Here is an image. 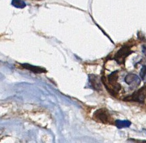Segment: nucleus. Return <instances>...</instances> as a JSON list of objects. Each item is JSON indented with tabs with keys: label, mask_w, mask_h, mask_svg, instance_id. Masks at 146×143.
<instances>
[{
	"label": "nucleus",
	"mask_w": 146,
	"mask_h": 143,
	"mask_svg": "<svg viewBox=\"0 0 146 143\" xmlns=\"http://www.w3.org/2000/svg\"><path fill=\"white\" fill-rule=\"evenodd\" d=\"M118 71H115L111 73L108 76V84L104 83L106 89L108 90V92L115 95V94H117L119 90L121 89V85L117 83L118 80Z\"/></svg>",
	"instance_id": "obj_1"
},
{
	"label": "nucleus",
	"mask_w": 146,
	"mask_h": 143,
	"mask_svg": "<svg viewBox=\"0 0 146 143\" xmlns=\"http://www.w3.org/2000/svg\"><path fill=\"white\" fill-rule=\"evenodd\" d=\"M93 118L97 122L103 124H111L112 119L108 111L105 108H100L97 110L93 114Z\"/></svg>",
	"instance_id": "obj_2"
},
{
	"label": "nucleus",
	"mask_w": 146,
	"mask_h": 143,
	"mask_svg": "<svg viewBox=\"0 0 146 143\" xmlns=\"http://www.w3.org/2000/svg\"><path fill=\"white\" fill-rule=\"evenodd\" d=\"M146 98V86H143L137 91L132 94L131 95L126 97L123 100L127 102H136L143 103Z\"/></svg>",
	"instance_id": "obj_3"
},
{
	"label": "nucleus",
	"mask_w": 146,
	"mask_h": 143,
	"mask_svg": "<svg viewBox=\"0 0 146 143\" xmlns=\"http://www.w3.org/2000/svg\"><path fill=\"white\" fill-rule=\"evenodd\" d=\"M131 47L128 45H123L120 49L114 56V59L119 64L125 63V59L128 56L133 53Z\"/></svg>",
	"instance_id": "obj_4"
},
{
	"label": "nucleus",
	"mask_w": 146,
	"mask_h": 143,
	"mask_svg": "<svg viewBox=\"0 0 146 143\" xmlns=\"http://www.w3.org/2000/svg\"><path fill=\"white\" fill-rule=\"evenodd\" d=\"M125 83L129 85L131 88H136L141 83V79L138 75L134 73H129L125 78Z\"/></svg>",
	"instance_id": "obj_5"
},
{
	"label": "nucleus",
	"mask_w": 146,
	"mask_h": 143,
	"mask_svg": "<svg viewBox=\"0 0 146 143\" xmlns=\"http://www.w3.org/2000/svg\"><path fill=\"white\" fill-rule=\"evenodd\" d=\"M89 80L90 83L91 84L92 86L94 89H96L98 91L102 89V86L101 84V81L98 78V76L96 75H89Z\"/></svg>",
	"instance_id": "obj_6"
},
{
	"label": "nucleus",
	"mask_w": 146,
	"mask_h": 143,
	"mask_svg": "<svg viewBox=\"0 0 146 143\" xmlns=\"http://www.w3.org/2000/svg\"><path fill=\"white\" fill-rule=\"evenodd\" d=\"M21 66H22L24 69H27V70H29L35 73H46L47 72V71L45 68L33 66V65H31L28 63L21 64Z\"/></svg>",
	"instance_id": "obj_7"
},
{
	"label": "nucleus",
	"mask_w": 146,
	"mask_h": 143,
	"mask_svg": "<svg viewBox=\"0 0 146 143\" xmlns=\"http://www.w3.org/2000/svg\"><path fill=\"white\" fill-rule=\"evenodd\" d=\"M115 125L118 128H127L129 127L131 122L129 120H117L115 122Z\"/></svg>",
	"instance_id": "obj_8"
},
{
	"label": "nucleus",
	"mask_w": 146,
	"mask_h": 143,
	"mask_svg": "<svg viewBox=\"0 0 146 143\" xmlns=\"http://www.w3.org/2000/svg\"><path fill=\"white\" fill-rule=\"evenodd\" d=\"M12 5L17 8L23 9L25 7L26 3L23 0H12Z\"/></svg>",
	"instance_id": "obj_9"
},
{
	"label": "nucleus",
	"mask_w": 146,
	"mask_h": 143,
	"mask_svg": "<svg viewBox=\"0 0 146 143\" xmlns=\"http://www.w3.org/2000/svg\"><path fill=\"white\" fill-rule=\"evenodd\" d=\"M139 75H140L141 78L143 80H144L145 78V77L146 76V66H145V65L143 66L142 68H141Z\"/></svg>",
	"instance_id": "obj_10"
},
{
	"label": "nucleus",
	"mask_w": 146,
	"mask_h": 143,
	"mask_svg": "<svg viewBox=\"0 0 146 143\" xmlns=\"http://www.w3.org/2000/svg\"><path fill=\"white\" fill-rule=\"evenodd\" d=\"M143 53L146 56V46L145 45L143 46Z\"/></svg>",
	"instance_id": "obj_11"
}]
</instances>
